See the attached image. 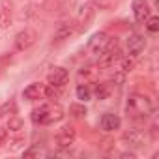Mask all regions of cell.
<instances>
[{
	"mask_svg": "<svg viewBox=\"0 0 159 159\" xmlns=\"http://www.w3.org/2000/svg\"><path fill=\"white\" fill-rule=\"evenodd\" d=\"M125 111H127V116L137 118V120H144V118H148V116L153 114L155 105H153V101H152L146 94L133 92V94H129V98H127Z\"/></svg>",
	"mask_w": 159,
	"mask_h": 159,
	"instance_id": "1",
	"label": "cell"
},
{
	"mask_svg": "<svg viewBox=\"0 0 159 159\" xmlns=\"http://www.w3.org/2000/svg\"><path fill=\"white\" fill-rule=\"evenodd\" d=\"M38 30L32 28V26H25L23 30H19L13 38V49L15 52H23V51H28L36 41H38Z\"/></svg>",
	"mask_w": 159,
	"mask_h": 159,
	"instance_id": "2",
	"label": "cell"
},
{
	"mask_svg": "<svg viewBox=\"0 0 159 159\" xmlns=\"http://www.w3.org/2000/svg\"><path fill=\"white\" fill-rule=\"evenodd\" d=\"M75 140H77V129L73 125H69V124L62 125L54 135V144L60 150H69L75 144Z\"/></svg>",
	"mask_w": 159,
	"mask_h": 159,
	"instance_id": "3",
	"label": "cell"
},
{
	"mask_svg": "<svg viewBox=\"0 0 159 159\" xmlns=\"http://www.w3.org/2000/svg\"><path fill=\"white\" fill-rule=\"evenodd\" d=\"M109 43H111V36L107 34V32H103V30H99V32H96L90 39H88V52H90V56H96V58H99L103 52H105V49L109 47Z\"/></svg>",
	"mask_w": 159,
	"mask_h": 159,
	"instance_id": "4",
	"label": "cell"
},
{
	"mask_svg": "<svg viewBox=\"0 0 159 159\" xmlns=\"http://www.w3.org/2000/svg\"><path fill=\"white\" fill-rule=\"evenodd\" d=\"M99 71H101V67H99L98 64L83 66L81 69H79V73H77V81H79V84H94V83H98Z\"/></svg>",
	"mask_w": 159,
	"mask_h": 159,
	"instance_id": "5",
	"label": "cell"
},
{
	"mask_svg": "<svg viewBox=\"0 0 159 159\" xmlns=\"http://www.w3.org/2000/svg\"><path fill=\"white\" fill-rule=\"evenodd\" d=\"M47 83L54 88H64L69 83V71L62 66H54L47 75Z\"/></svg>",
	"mask_w": 159,
	"mask_h": 159,
	"instance_id": "6",
	"label": "cell"
},
{
	"mask_svg": "<svg viewBox=\"0 0 159 159\" xmlns=\"http://www.w3.org/2000/svg\"><path fill=\"white\" fill-rule=\"evenodd\" d=\"M144 49H146V39H144V36H140V34H137V32H133V34L127 36V39H125V51H127V56L137 58L139 54H142Z\"/></svg>",
	"mask_w": 159,
	"mask_h": 159,
	"instance_id": "7",
	"label": "cell"
},
{
	"mask_svg": "<svg viewBox=\"0 0 159 159\" xmlns=\"http://www.w3.org/2000/svg\"><path fill=\"white\" fill-rule=\"evenodd\" d=\"M94 17H96V6L94 4H84L79 10V15L75 19V28L77 30H86Z\"/></svg>",
	"mask_w": 159,
	"mask_h": 159,
	"instance_id": "8",
	"label": "cell"
},
{
	"mask_svg": "<svg viewBox=\"0 0 159 159\" xmlns=\"http://www.w3.org/2000/svg\"><path fill=\"white\" fill-rule=\"evenodd\" d=\"M131 10H133V17L139 25H144V21L152 15V6L148 0H133L131 2Z\"/></svg>",
	"mask_w": 159,
	"mask_h": 159,
	"instance_id": "9",
	"label": "cell"
},
{
	"mask_svg": "<svg viewBox=\"0 0 159 159\" xmlns=\"http://www.w3.org/2000/svg\"><path fill=\"white\" fill-rule=\"evenodd\" d=\"M21 96H23L25 101H39V99H45V84L39 83V81H34V83H30L23 90Z\"/></svg>",
	"mask_w": 159,
	"mask_h": 159,
	"instance_id": "10",
	"label": "cell"
},
{
	"mask_svg": "<svg viewBox=\"0 0 159 159\" xmlns=\"http://www.w3.org/2000/svg\"><path fill=\"white\" fill-rule=\"evenodd\" d=\"M122 142L129 148H144L146 146V135L140 129H129L122 135Z\"/></svg>",
	"mask_w": 159,
	"mask_h": 159,
	"instance_id": "11",
	"label": "cell"
},
{
	"mask_svg": "<svg viewBox=\"0 0 159 159\" xmlns=\"http://www.w3.org/2000/svg\"><path fill=\"white\" fill-rule=\"evenodd\" d=\"M75 30H77V28H75V23H73V21L58 25V28H56L54 34H52V45H60V43H64L66 39H69V36H71Z\"/></svg>",
	"mask_w": 159,
	"mask_h": 159,
	"instance_id": "12",
	"label": "cell"
},
{
	"mask_svg": "<svg viewBox=\"0 0 159 159\" xmlns=\"http://www.w3.org/2000/svg\"><path fill=\"white\" fill-rule=\"evenodd\" d=\"M99 127L107 133H112L116 129L122 127V118L116 114V112H105L101 118H99Z\"/></svg>",
	"mask_w": 159,
	"mask_h": 159,
	"instance_id": "13",
	"label": "cell"
},
{
	"mask_svg": "<svg viewBox=\"0 0 159 159\" xmlns=\"http://www.w3.org/2000/svg\"><path fill=\"white\" fill-rule=\"evenodd\" d=\"M13 23V4L10 0H2L0 2V30L10 28Z\"/></svg>",
	"mask_w": 159,
	"mask_h": 159,
	"instance_id": "14",
	"label": "cell"
},
{
	"mask_svg": "<svg viewBox=\"0 0 159 159\" xmlns=\"http://www.w3.org/2000/svg\"><path fill=\"white\" fill-rule=\"evenodd\" d=\"M49 109H51V103H43V105L32 109L30 120L38 125H49Z\"/></svg>",
	"mask_w": 159,
	"mask_h": 159,
	"instance_id": "15",
	"label": "cell"
},
{
	"mask_svg": "<svg viewBox=\"0 0 159 159\" xmlns=\"http://www.w3.org/2000/svg\"><path fill=\"white\" fill-rule=\"evenodd\" d=\"M6 144H8L10 150H13V152L21 150V148L25 146V135H23V129H21V131H10V133H8V140H6Z\"/></svg>",
	"mask_w": 159,
	"mask_h": 159,
	"instance_id": "16",
	"label": "cell"
},
{
	"mask_svg": "<svg viewBox=\"0 0 159 159\" xmlns=\"http://www.w3.org/2000/svg\"><path fill=\"white\" fill-rule=\"evenodd\" d=\"M75 96H77L79 101H83V103L90 101V99L94 98V94H92V86H90V84H77V88H75Z\"/></svg>",
	"mask_w": 159,
	"mask_h": 159,
	"instance_id": "17",
	"label": "cell"
},
{
	"mask_svg": "<svg viewBox=\"0 0 159 159\" xmlns=\"http://www.w3.org/2000/svg\"><path fill=\"white\" fill-rule=\"evenodd\" d=\"M94 84L96 86H94L92 94H96L98 99H107L111 96V84L109 83H94Z\"/></svg>",
	"mask_w": 159,
	"mask_h": 159,
	"instance_id": "18",
	"label": "cell"
},
{
	"mask_svg": "<svg viewBox=\"0 0 159 159\" xmlns=\"http://www.w3.org/2000/svg\"><path fill=\"white\" fill-rule=\"evenodd\" d=\"M64 109L58 105V103H51V109H49V125L54 124V122H60L64 118Z\"/></svg>",
	"mask_w": 159,
	"mask_h": 159,
	"instance_id": "19",
	"label": "cell"
},
{
	"mask_svg": "<svg viewBox=\"0 0 159 159\" xmlns=\"http://www.w3.org/2000/svg\"><path fill=\"white\" fill-rule=\"evenodd\" d=\"M86 112H88V109H86V105L81 101V103H71L69 105V114L71 116H75V118H83V116H86Z\"/></svg>",
	"mask_w": 159,
	"mask_h": 159,
	"instance_id": "20",
	"label": "cell"
},
{
	"mask_svg": "<svg viewBox=\"0 0 159 159\" xmlns=\"http://www.w3.org/2000/svg\"><path fill=\"white\" fill-rule=\"evenodd\" d=\"M118 64H120V71H124L125 75L135 69V58L133 56H122L118 60Z\"/></svg>",
	"mask_w": 159,
	"mask_h": 159,
	"instance_id": "21",
	"label": "cell"
},
{
	"mask_svg": "<svg viewBox=\"0 0 159 159\" xmlns=\"http://www.w3.org/2000/svg\"><path fill=\"white\" fill-rule=\"evenodd\" d=\"M144 28H146L150 34H157V32H159V17H157V15H150V17L144 21Z\"/></svg>",
	"mask_w": 159,
	"mask_h": 159,
	"instance_id": "22",
	"label": "cell"
},
{
	"mask_svg": "<svg viewBox=\"0 0 159 159\" xmlns=\"http://www.w3.org/2000/svg\"><path fill=\"white\" fill-rule=\"evenodd\" d=\"M6 129H8V133H10V131H21V129H23V120L17 118V116H10Z\"/></svg>",
	"mask_w": 159,
	"mask_h": 159,
	"instance_id": "23",
	"label": "cell"
},
{
	"mask_svg": "<svg viewBox=\"0 0 159 159\" xmlns=\"http://www.w3.org/2000/svg\"><path fill=\"white\" fill-rule=\"evenodd\" d=\"M41 153H43V152H41V150H39L38 146H32L30 150H26V152H25V157H32V155H41Z\"/></svg>",
	"mask_w": 159,
	"mask_h": 159,
	"instance_id": "24",
	"label": "cell"
},
{
	"mask_svg": "<svg viewBox=\"0 0 159 159\" xmlns=\"http://www.w3.org/2000/svg\"><path fill=\"white\" fill-rule=\"evenodd\" d=\"M8 140V129L6 127H0V148H2Z\"/></svg>",
	"mask_w": 159,
	"mask_h": 159,
	"instance_id": "25",
	"label": "cell"
},
{
	"mask_svg": "<svg viewBox=\"0 0 159 159\" xmlns=\"http://www.w3.org/2000/svg\"><path fill=\"white\" fill-rule=\"evenodd\" d=\"M120 157H124V159H127V157H129V159H135V157H137V153H135V152H124Z\"/></svg>",
	"mask_w": 159,
	"mask_h": 159,
	"instance_id": "26",
	"label": "cell"
}]
</instances>
